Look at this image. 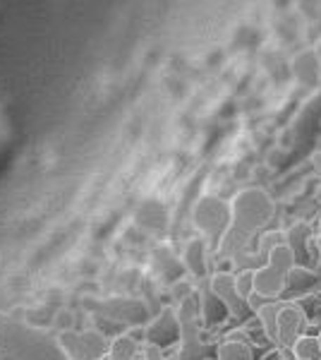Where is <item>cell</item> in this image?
Masks as SVG:
<instances>
[{
  "label": "cell",
  "instance_id": "7",
  "mask_svg": "<svg viewBox=\"0 0 321 360\" xmlns=\"http://www.w3.org/2000/svg\"><path fill=\"white\" fill-rule=\"evenodd\" d=\"M278 346L283 348H293V344L302 336V329L307 324V317L302 312L300 305L295 303H283V307L278 310Z\"/></svg>",
  "mask_w": 321,
  "mask_h": 360
},
{
  "label": "cell",
  "instance_id": "4",
  "mask_svg": "<svg viewBox=\"0 0 321 360\" xmlns=\"http://www.w3.org/2000/svg\"><path fill=\"white\" fill-rule=\"evenodd\" d=\"M199 319H202V303H197L195 295H188L180 300L178 322H180V360H207L204 358V344L199 336Z\"/></svg>",
  "mask_w": 321,
  "mask_h": 360
},
{
  "label": "cell",
  "instance_id": "17",
  "mask_svg": "<svg viewBox=\"0 0 321 360\" xmlns=\"http://www.w3.org/2000/svg\"><path fill=\"white\" fill-rule=\"evenodd\" d=\"M235 288L237 295L247 303L249 293L254 291V269H242L240 274H235Z\"/></svg>",
  "mask_w": 321,
  "mask_h": 360
},
{
  "label": "cell",
  "instance_id": "19",
  "mask_svg": "<svg viewBox=\"0 0 321 360\" xmlns=\"http://www.w3.org/2000/svg\"><path fill=\"white\" fill-rule=\"evenodd\" d=\"M268 300H271V298H266V295H261V293L252 291V293H249V298H247V307H249V310H252V312H256L261 305H266Z\"/></svg>",
  "mask_w": 321,
  "mask_h": 360
},
{
  "label": "cell",
  "instance_id": "3",
  "mask_svg": "<svg viewBox=\"0 0 321 360\" xmlns=\"http://www.w3.org/2000/svg\"><path fill=\"white\" fill-rule=\"evenodd\" d=\"M295 264L297 262H295L293 250L288 245H276L266 255V264L254 269V291L276 300L278 295L288 288L285 278H288V271L293 269Z\"/></svg>",
  "mask_w": 321,
  "mask_h": 360
},
{
  "label": "cell",
  "instance_id": "8",
  "mask_svg": "<svg viewBox=\"0 0 321 360\" xmlns=\"http://www.w3.org/2000/svg\"><path fill=\"white\" fill-rule=\"evenodd\" d=\"M178 336H180V322H178V312L173 307H166L147 329V339L154 346H166L173 339H178Z\"/></svg>",
  "mask_w": 321,
  "mask_h": 360
},
{
  "label": "cell",
  "instance_id": "12",
  "mask_svg": "<svg viewBox=\"0 0 321 360\" xmlns=\"http://www.w3.org/2000/svg\"><path fill=\"white\" fill-rule=\"evenodd\" d=\"M295 360H321V344L319 336H300L293 344Z\"/></svg>",
  "mask_w": 321,
  "mask_h": 360
},
{
  "label": "cell",
  "instance_id": "5",
  "mask_svg": "<svg viewBox=\"0 0 321 360\" xmlns=\"http://www.w3.org/2000/svg\"><path fill=\"white\" fill-rule=\"evenodd\" d=\"M195 221L209 238H218L230 221V207L218 197H202L195 207Z\"/></svg>",
  "mask_w": 321,
  "mask_h": 360
},
{
  "label": "cell",
  "instance_id": "13",
  "mask_svg": "<svg viewBox=\"0 0 321 360\" xmlns=\"http://www.w3.org/2000/svg\"><path fill=\"white\" fill-rule=\"evenodd\" d=\"M307 236H309V229L305 224H297V226H293V229L288 231V233H285V245L293 250L295 262H297V257H305V255H307V250H305Z\"/></svg>",
  "mask_w": 321,
  "mask_h": 360
},
{
  "label": "cell",
  "instance_id": "20",
  "mask_svg": "<svg viewBox=\"0 0 321 360\" xmlns=\"http://www.w3.org/2000/svg\"><path fill=\"white\" fill-rule=\"evenodd\" d=\"M317 202H319V207H321V188L317 190Z\"/></svg>",
  "mask_w": 321,
  "mask_h": 360
},
{
  "label": "cell",
  "instance_id": "16",
  "mask_svg": "<svg viewBox=\"0 0 321 360\" xmlns=\"http://www.w3.org/2000/svg\"><path fill=\"white\" fill-rule=\"evenodd\" d=\"M285 283L293 286V288H305V286H309V283H314V274H312V269H307L305 264H295L293 269L288 271Z\"/></svg>",
  "mask_w": 321,
  "mask_h": 360
},
{
  "label": "cell",
  "instance_id": "2",
  "mask_svg": "<svg viewBox=\"0 0 321 360\" xmlns=\"http://www.w3.org/2000/svg\"><path fill=\"white\" fill-rule=\"evenodd\" d=\"M273 200L266 190L247 188L240 190L230 202V233L237 238V243L249 240L273 219Z\"/></svg>",
  "mask_w": 321,
  "mask_h": 360
},
{
  "label": "cell",
  "instance_id": "18",
  "mask_svg": "<svg viewBox=\"0 0 321 360\" xmlns=\"http://www.w3.org/2000/svg\"><path fill=\"white\" fill-rule=\"evenodd\" d=\"M276 245H285V236L281 233V231H268V233H261V238H259L261 252L268 255Z\"/></svg>",
  "mask_w": 321,
  "mask_h": 360
},
{
  "label": "cell",
  "instance_id": "6",
  "mask_svg": "<svg viewBox=\"0 0 321 360\" xmlns=\"http://www.w3.org/2000/svg\"><path fill=\"white\" fill-rule=\"evenodd\" d=\"M209 291H211L221 303L225 305L228 315L232 317H244V312L249 310L247 303L237 295V288H235V274L230 271H216L209 281Z\"/></svg>",
  "mask_w": 321,
  "mask_h": 360
},
{
  "label": "cell",
  "instance_id": "15",
  "mask_svg": "<svg viewBox=\"0 0 321 360\" xmlns=\"http://www.w3.org/2000/svg\"><path fill=\"white\" fill-rule=\"evenodd\" d=\"M223 312H228L225 305L221 303V300L216 298L211 291H207V295H204V303H202V319H204V322L214 324L216 319H221Z\"/></svg>",
  "mask_w": 321,
  "mask_h": 360
},
{
  "label": "cell",
  "instance_id": "11",
  "mask_svg": "<svg viewBox=\"0 0 321 360\" xmlns=\"http://www.w3.org/2000/svg\"><path fill=\"white\" fill-rule=\"evenodd\" d=\"M216 360H254V351L244 341H223L218 344V356Z\"/></svg>",
  "mask_w": 321,
  "mask_h": 360
},
{
  "label": "cell",
  "instance_id": "23",
  "mask_svg": "<svg viewBox=\"0 0 321 360\" xmlns=\"http://www.w3.org/2000/svg\"><path fill=\"white\" fill-rule=\"evenodd\" d=\"M319 344H321V334H319Z\"/></svg>",
  "mask_w": 321,
  "mask_h": 360
},
{
  "label": "cell",
  "instance_id": "21",
  "mask_svg": "<svg viewBox=\"0 0 321 360\" xmlns=\"http://www.w3.org/2000/svg\"><path fill=\"white\" fill-rule=\"evenodd\" d=\"M314 161H317V164H321V154H317V156H314ZM319 171H321V168H319Z\"/></svg>",
  "mask_w": 321,
  "mask_h": 360
},
{
  "label": "cell",
  "instance_id": "22",
  "mask_svg": "<svg viewBox=\"0 0 321 360\" xmlns=\"http://www.w3.org/2000/svg\"><path fill=\"white\" fill-rule=\"evenodd\" d=\"M98 360H110V358H98Z\"/></svg>",
  "mask_w": 321,
  "mask_h": 360
},
{
  "label": "cell",
  "instance_id": "9",
  "mask_svg": "<svg viewBox=\"0 0 321 360\" xmlns=\"http://www.w3.org/2000/svg\"><path fill=\"white\" fill-rule=\"evenodd\" d=\"M185 264L195 276H207V243L202 238L190 240L188 250H185Z\"/></svg>",
  "mask_w": 321,
  "mask_h": 360
},
{
  "label": "cell",
  "instance_id": "1",
  "mask_svg": "<svg viewBox=\"0 0 321 360\" xmlns=\"http://www.w3.org/2000/svg\"><path fill=\"white\" fill-rule=\"evenodd\" d=\"M0 360H72L60 339L0 312Z\"/></svg>",
  "mask_w": 321,
  "mask_h": 360
},
{
  "label": "cell",
  "instance_id": "10",
  "mask_svg": "<svg viewBox=\"0 0 321 360\" xmlns=\"http://www.w3.org/2000/svg\"><path fill=\"white\" fill-rule=\"evenodd\" d=\"M283 307V303H276V300H268L266 305H261L259 310H256V317H259L261 327H264V334L268 341H273L276 344L278 341V310Z\"/></svg>",
  "mask_w": 321,
  "mask_h": 360
},
{
  "label": "cell",
  "instance_id": "14",
  "mask_svg": "<svg viewBox=\"0 0 321 360\" xmlns=\"http://www.w3.org/2000/svg\"><path fill=\"white\" fill-rule=\"evenodd\" d=\"M134 353H137V341L130 339V336H118V339L110 344V360H132Z\"/></svg>",
  "mask_w": 321,
  "mask_h": 360
}]
</instances>
